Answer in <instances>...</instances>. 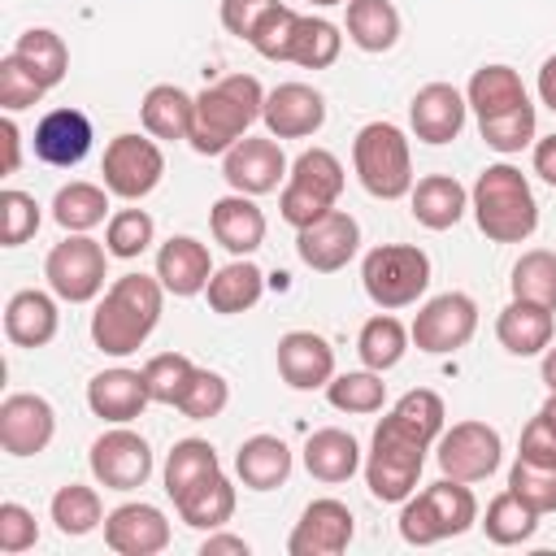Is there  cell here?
<instances>
[{
    "mask_svg": "<svg viewBox=\"0 0 556 556\" xmlns=\"http://www.w3.org/2000/svg\"><path fill=\"white\" fill-rule=\"evenodd\" d=\"M443 400L426 387L400 395L387 417L374 426L369 452H365V486L378 504H404L417 491L426 452L443 434Z\"/></svg>",
    "mask_w": 556,
    "mask_h": 556,
    "instance_id": "6da1fadb",
    "label": "cell"
},
{
    "mask_svg": "<svg viewBox=\"0 0 556 556\" xmlns=\"http://www.w3.org/2000/svg\"><path fill=\"white\" fill-rule=\"evenodd\" d=\"M165 287L161 278L152 274H122L104 287V295L96 300V313H91V343L104 352V356H130L148 343V334L156 330L161 321V308H165Z\"/></svg>",
    "mask_w": 556,
    "mask_h": 556,
    "instance_id": "7a4b0ae2",
    "label": "cell"
},
{
    "mask_svg": "<svg viewBox=\"0 0 556 556\" xmlns=\"http://www.w3.org/2000/svg\"><path fill=\"white\" fill-rule=\"evenodd\" d=\"M265 113V87L256 74H226L195 96L191 148L200 156H226Z\"/></svg>",
    "mask_w": 556,
    "mask_h": 556,
    "instance_id": "3957f363",
    "label": "cell"
},
{
    "mask_svg": "<svg viewBox=\"0 0 556 556\" xmlns=\"http://www.w3.org/2000/svg\"><path fill=\"white\" fill-rule=\"evenodd\" d=\"M469 213H473L478 230L491 243H526L539 230L534 187L508 161H495V165H486L473 178V187H469Z\"/></svg>",
    "mask_w": 556,
    "mask_h": 556,
    "instance_id": "277c9868",
    "label": "cell"
},
{
    "mask_svg": "<svg viewBox=\"0 0 556 556\" xmlns=\"http://www.w3.org/2000/svg\"><path fill=\"white\" fill-rule=\"evenodd\" d=\"M473 521H478V500L469 482L456 478H439L400 504V539L413 547H434L443 539H456Z\"/></svg>",
    "mask_w": 556,
    "mask_h": 556,
    "instance_id": "5b68a950",
    "label": "cell"
},
{
    "mask_svg": "<svg viewBox=\"0 0 556 556\" xmlns=\"http://www.w3.org/2000/svg\"><path fill=\"white\" fill-rule=\"evenodd\" d=\"M352 169L374 200H404L413 191L408 135L395 122H365L352 139Z\"/></svg>",
    "mask_w": 556,
    "mask_h": 556,
    "instance_id": "8992f818",
    "label": "cell"
},
{
    "mask_svg": "<svg viewBox=\"0 0 556 556\" xmlns=\"http://www.w3.org/2000/svg\"><path fill=\"white\" fill-rule=\"evenodd\" d=\"M343 161L330 152V148H304L291 169H287V182H282V195H278V213L287 226L304 230L313 226L317 217H326L339 195H343Z\"/></svg>",
    "mask_w": 556,
    "mask_h": 556,
    "instance_id": "52a82bcc",
    "label": "cell"
},
{
    "mask_svg": "<svg viewBox=\"0 0 556 556\" xmlns=\"http://www.w3.org/2000/svg\"><path fill=\"white\" fill-rule=\"evenodd\" d=\"M361 287L387 313L408 308L430 287V256L417 243H378L361 261Z\"/></svg>",
    "mask_w": 556,
    "mask_h": 556,
    "instance_id": "ba28073f",
    "label": "cell"
},
{
    "mask_svg": "<svg viewBox=\"0 0 556 556\" xmlns=\"http://www.w3.org/2000/svg\"><path fill=\"white\" fill-rule=\"evenodd\" d=\"M43 278L48 291L65 304H91L104 295V278H109V248L91 235H65L61 243H52L48 261H43Z\"/></svg>",
    "mask_w": 556,
    "mask_h": 556,
    "instance_id": "9c48e42d",
    "label": "cell"
},
{
    "mask_svg": "<svg viewBox=\"0 0 556 556\" xmlns=\"http://www.w3.org/2000/svg\"><path fill=\"white\" fill-rule=\"evenodd\" d=\"M100 174L109 195L139 204L143 195H152L165 178V152L152 135H113L104 156H100Z\"/></svg>",
    "mask_w": 556,
    "mask_h": 556,
    "instance_id": "30bf717a",
    "label": "cell"
},
{
    "mask_svg": "<svg viewBox=\"0 0 556 556\" xmlns=\"http://www.w3.org/2000/svg\"><path fill=\"white\" fill-rule=\"evenodd\" d=\"M417 352L426 356H447V352H460L473 334H478V304L473 295L465 291H443L434 300H426L408 326Z\"/></svg>",
    "mask_w": 556,
    "mask_h": 556,
    "instance_id": "8fae6325",
    "label": "cell"
},
{
    "mask_svg": "<svg viewBox=\"0 0 556 556\" xmlns=\"http://www.w3.org/2000/svg\"><path fill=\"white\" fill-rule=\"evenodd\" d=\"M434 460L443 469V478L456 482H486L500 460H504V439L495 426L486 421H456L452 430L439 434L434 443Z\"/></svg>",
    "mask_w": 556,
    "mask_h": 556,
    "instance_id": "7c38bea8",
    "label": "cell"
},
{
    "mask_svg": "<svg viewBox=\"0 0 556 556\" xmlns=\"http://www.w3.org/2000/svg\"><path fill=\"white\" fill-rule=\"evenodd\" d=\"M87 465L104 491H139L152 478V447L130 426H113L91 443Z\"/></svg>",
    "mask_w": 556,
    "mask_h": 556,
    "instance_id": "4fadbf2b",
    "label": "cell"
},
{
    "mask_svg": "<svg viewBox=\"0 0 556 556\" xmlns=\"http://www.w3.org/2000/svg\"><path fill=\"white\" fill-rule=\"evenodd\" d=\"M287 156H282V139L274 135H243L226 156H222V178L230 191L243 195H269L287 182Z\"/></svg>",
    "mask_w": 556,
    "mask_h": 556,
    "instance_id": "5bb4252c",
    "label": "cell"
},
{
    "mask_svg": "<svg viewBox=\"0 0 556 556\" xmlns=\"http://www.w3.org/2000/svg\"><path fill=\"white\" fill-rule=\"evenodd\" d=\"M56 439V408L35 391H13L0 404V447L9 456H39Z\"/></svg>",
    "mask_w": 556,
    "mask_h": 556,
    "instance_id": "9a60e30c",
    "label": "cell"
},
{
    "mask_svg": "<svg viewBox=\"0 0 556 556\" xmlns=\"http://www.w3.org/2000/svg\"><path fill=\"white\" fill-rule=\"evenodd\" d=\"M352 534H356L352 508L343 500L321 495L300 513V521L287 539V552L291 556H339V552H348Z\"/></svg>",
    "mask_w": 556,
    "mask_h": 556,
    "instance_id": "2e32d148",
    "label": "cell"
},
{
    "mask_svg": "<svg viewBox=\"0 0 556 556\" xmlns=\"http://www.w3.org/2000/svg\"><path fill=\"white\" fill-rule=\"evenodd\" d=\"M356 248H361V226L343 208H330L313 226L295 230V252L313 274H339L356 256Z\"/></svg>",
    "mask_w": 556,
    "mask_h": 556,
    "instance_id": "e0dca14e",
    "label": "cell"
},
{
    "mask_svg": "<svg viewBox=\"0 0 556 556\" xmlns=\"http://www.w3.org/2000/svg\"><path fill=\"white\" fill-rule=\"evenodd\" d=\"M169 539H174L169 517L156 504L130 500V504H117L104 517V543L117 556H156V552L169 547Z\"/></svg>",
    "mask_w": 556,
    "mask_h": 556,
    "instance_id": "ac0fdd59",
    "label": "cell"
},
{
    "mask_svg": "<svg viewBox=\"0 0 556 556\" xmlns=\"http://www.w3.org/2000/svg\"><path fill=\"white\" fill-rule=\"evenodd\" d=\"M265 130L274 139H308L326 126V96L308 83H278L265 91Z\"/></svg>",
    "mask_w": 556,
    "mask_h": 556,
    "instance_id": "d6986e66",
    "label": "cell"
},
{
    "mask_svg": "<svg viewBox=\"0 0 556 556\" xmlns=\"http://www.w3.org/2000/svg\"><path fill=\"white\" fill-rule=\"evenodd\" d=\"M91 139H96L91 117H87L83 109L65 104V109H48V113L39 117L30 148H35V156H39L43 165H52V169H74V165L91 152Z\"/></svg>",
    "mask_w": 556,
    "mask_h": 556,
    "instance_id": "ffe728a7",
    "label": "cell"
},
{
    "mask_svg": "<svg viewBox=\"0 0 556 556\" xmlns=\"http://www.w3.org/2000/svg\"><path fill=\"white\" fill-rule=\"evenodd\" d=\"M465 117H469V100L465 91H456L452 83H426L413 104H408V126L421 143L439 148V143H452L460 130H465Z\"/></svg>",
    "mask_w": 556,
    "mask_h": 556,
    "instance_id": "44dd1931",
    "label": "cell"
},
{
    "mask_svg": "<svg viewBox=\"0 0 556 556\" xmlns=\"http://www.w3.org/2000/svg\"><path fill=\"white\" fill-rule=\"evenodd\" d=\"M278 378L291 391H326L334 378V348L313 330H287L278 339Z\"/></svg>",
    "mask_w": 556,
    "mask_h": 556,
    "instance_id": "7402d4cb",
    "label": "cell"
},
{
    "mask_svg": "<svg viewBox=\"0 0 556 556\" xmlns=\"http://www.w3.org/2000/svg\"><path fill=\"white\" fill-rule=\"evenodd\" d=\"M148 404H152V395H148L143 369L113 365V369L91 374V382H87V408L109 426H130Z\"/></svg>",
    "mask_w": 556,
    "mask_h": 556,
    "instance_id": "603a6c76",
    "label": "cell"
},
{
    "mask_svg": "<svg viewBox=\"0 0 556 556\" xmlns=\"http://www.w3.org/2000/svg\"><path fill=\"white\" fill-rule=\"evenodd\" d=\"M156 278L169 295L178 300H191L208 287L213 278V256H208V243H200L195 235H169L161 248H156Z\"/></svg>",
    "mask_w": 556,
    "mask_h": 556,
    "instance_id": "cb8c5ba5",
    "label": "cell"
},
{
    "mask_svg": "<svg viewBox=\"0 0 556 556\" xmlns=\"http://www.w3.org/2000/svg\"><path fill=\"white\" fill-rule=\"evenodd\" d=\"M208 230L213 239L230 252V256H252L265 243V213L256 204V195L230 191L222 200H213L208 208Z\"/></svg>",
    "mask_w": 556,
    "mask_h": 556,
    "instance_id": "d4e9b609",
    "label": "cell"
},
{
    "mask_svg": "<svg viewBox=\"0 0 556 556\" xmlns=\"http://www.w3.org/2000/svg\"><path fill=\"white\" fill-rule=\"evenodd\" d=\"M61 330V313H56V295L48 291H13L4 304V334L13 348H48Z\"/></svg>",
    "mask_w": 556,
    "mask_h": 556,
    "instance_id": "484cf974",
    "label": "cell"
},
{
    "mask_svg": "<svg viewBox=\"0 0 556 556\" xmlns=\"http://www.w3.org/2000/svg\"><path fill=\"white\" fill-rule=\"evenodd\" d=\"M552 334H556L552 308L530 300H508L495 317V339L508 356H543L552 348Z\"/></svg>",
    "mask_w": 556,
    "mask_h": 556,
    "instance_id": "4316f807",
    "label": "cell"
},
{
    "mask_svg": "<svg viewBox=\"0 0 556 556\" xmlns=\"http://www.w3.org/2000/svg\"><path fill=\"white\" fill-rule=\"evenodd\" d=\"M408 213L426 230H452L469 213V191L452 174H426L408 191Z\"/></svg>",
    "mask_w": 556,
    "mask_h": 556,
    "instance_id": "83f0119b",
    "label": "cell"
},
{
    "mask_svg": "<svg viewBox=\"0 0 556 556\" xmlns=\"http://www.w3.org/2000/svg\"><path fill=\"white\" fill-rule=\"evenodd\" d=\"M235 473L248 491H278L291 478V447L278 434H252L235 452Z\"/></svg>",
    "mask_w": 556,
    "mask_h": 556,
    "instance_id": "f1b7e54d",
    "label": "cell"
},
{
    "mask_svg": "<svg viewBox=\"0 0 556 556\" xmlns=\"http://www.w3.org/2000/svg\"><path fill=\"white\" fill-rule=\"evenodd\" d=\"M139 122L152 139H165V143H178V139H191V122H195V96H187L182 87L174 83H156L148 87L143 104H139Z\"/></svg>",
    "mask_w": 556,
    "mask_h": 556,
    "instance_id": "f546056e",
    "label": "cell"
},
{
    "mask_svg": "<svg viewBox=\"0 0 556 556\" xmlns=\"http://www.w3.org/2000/svg\"><path fill=\"white\" fill-rule=\"evenodd\" d=\"M204 295H208V308L222 313V317L248 313V308H256L261 295H265V274H261V265H252L248 256H235L230 265L213 269Z\"/></svg>",
    "mask_w": 556,
    "mask_h": 556,
    "instance_id": "4dcf8cb0",
    "label": "cell"
},
{
    "mask_svg": "<svg viewBox=\"0 0 556 556\" xmlns=\"http://www.w3.org/2000/svg\"><path fill=\"white\" fill-rule=\"evenodd\" d=\"M304 469L326 482V486H339L348 482L356 469H361V443L339 430V426H326V430H313L308 443H304Z\"/></svg>",
    "mask_w": 556,
    "mask_h": 556,
    "instance_id": "1f68e13d",
    "label": "cell"
},
{
    "mask_svg": "<svg viewBox=\"0 0 556 556\" xmlns=\"http://www.w3.org/2000/svg\"><path fill=\"white\" fill-rule=\"evenodd\" d=\"M235 504H239V495H235V482L226 473H213L174 500L182 526H191V530H222L235 517Z\"/></svg>",
    "mask_w": 556,
    "mask_h": 556,
    "instance_id": "d6a6232c",
    "label": "cell"
},
{
    "mask_svg": "<svg viewBox=\"0 0 556 556\" xmlns=\"http://www.w3.org/2000/svg\"><path fill=\"white\" fill-rule=\"evenodd\" d=\"M348 39L361 52H391L400 43V9L391 0H348V22H343Z\"/></svg>",
    "mask_w": 556,
    "mask_h": 556,
    "instance_id": "836d02e7",
    "label": "cell"
},
{
    "mask_svg": "<svg viewBox=\"0 0 556 556\" xmlns=\"http://www.w3.org/2000/svg\"><path fill=\"white\" fill-rule=\"evenodd\" d=\"M465 100H469L473 117L482 122V117H495V113H508V109L526 104L530 96H526L521 74H517L513 65H500V61H495V65L473 70V78H469V87H465Z\"/></svg>",
    "mask_w": 556,
    "mask_h": 556,
    "instance_id": "e575fe53",
    "label": "cell"
},
{
    "mask_svg": "<svg viewBox=\"0 0 556 556\" xmlns=\"http://www.w3.org/2000/svg\"><path fill=\"white\" fill-rule=\"evenodd\" d=\"M104 217H113V213H109V187L83 182V178L56 187V195H52V222H56L65 235H87V230H96Z\"/></svg>",
    "mask_w": 556,
    "mask_h": 556,
    "instance_id": "d590c367",
    "label": "cell"
},
{
    "mask_svg": "<svg viewBox=\"0 0 556 556\" xmlns=\"http://www.w3.org/2000/svg\"><path fill=\"white\" fill-rule=\"evenodd\" d=\"M339 52H343L339 26L326 22V17L300 13V17H295V30H291V39H287L282 61H291V65H300V70H326V65L339 61Z\"/></svg>",
    "mask_w": 556,
    "mask_h": 556,
    "instance_id": "8d00e7d4",
    "label": "cell"
},
{
    "mask_svg": "<svg viewBox=\"0 0 556 556\" xmlns=\"http://www.w3.org/2000/svg\"><path fill=\"white\" fill-rule=\"evenodd\" d=\"M13 56L43 83V91H52V87L65 83L70 48H65V39H61L56 30H48V26H30V30H22L17 43H13Z\"/></svg>",
    "mask_w": 556,
    "mask_h": 556,
    "instance_id": "74e56055",
    "label": "cell"
},
{
    "mask_svg": "<svg viewBox=\"0 0 556 556\" xmlns=\"http://www.w3.org/2000/svg\"><path fill=\"white\" fill-rule=\"evenodd\" d=\"M408 343H413L408 326L382 308L378 317H369V321L361 326V334H356V356H361V365H365V369L387 374V369H395V365L404 361Z\"/></svg>",
    "mask_w": 556,
    "mask_h": 556,
    "instance_id": "f35d334b",
    "label": "cell"
},
{
    "mask_svg": "<svg viewBox=\"0 0 556 556\" xmlns=\"http://www.w3.org/2000/svg\"><path fill=\"white\" fill-rule=\"evenodd\" d=\"M213 473H222L217 447H213L208 439H178V443L169 447V456H165V469H161L165 495L178 500V495H187L195 482H204V478H213Z\"/></svg>",
    "mask_w": 556,
    "mask_h": 556,
    "instance_id": "ab89813d",
    "label": "cell"
},
{
    "mask_svg": "<svg viewBox=\"0 0 556 556\" xmlns=\"http://www.w3.org/2000/svg\"><path fill=\"white\" fill-rule=\"evenodd\" d=\"M48 513H52V526H56L65 539H83V534H91L96 526H104V517H109L104 504H100V491H96V486H83V482L56 486Z\"/></svg>",
    "mask_w": 556,
    "mask_h": 556,
    "instance_id": "60d3db41",
    "label": "cell"
},
{
    "mask_svg": "<svg viewBox=\"0 0 556 556\" xmlns=\"http://www.w3.org/2000/svg\"><path fill=\"white\" fill-rule=\"evenodd\" d=\"M482 534L495 543V547H517V543H526V539H534V530H539V513L530 508V504H521L508 486L486 504V513H482Z\"/></svg>",
    "mask_w": 556,
    "mask_h": 556,
    "instance_id": "b9f144b4",
    "label": "cell"
},
{
    "mask_svg": "<svg viewBox=\"0 0 556 556\" xmlns=\"http://www.w3.org/2000/svg\"><path fill=\"white\" fill-rule=\"evenodd\" d=\"M508 287H513V300H530V304H543L556 313V252L552 248L521 252Z\"/></svg>",
    "mask_w": 556,
    "mask_h": 556,
    "instance_id": "7bdbcfd3",
    "label": "cell"
},
{
    "mask_svg": "<svg viewBox=\"0 0 556 556\" xmlns=\"http://www.w3.org/2000/svg\"><path fill=\"white\" fill-rule=\"evenodd\" d=\"M478 135H482V143H486L491 152L513 156V152H521V148H534V139H539V113H534V104L526 100V104H517V109H508V113L482 117V122H478Z\"/></svg>",
    "mask_w": 556,
    "mask_h": 556,
    "instance_id": "ee69618b",
    "label": "cell"
},
{
    "mask_svg": "<svg viewBox=\"0 0 556 556\" xmlns=\"http://www.w3.org/2000/svg\"><path fill=\"white\" fill-rule=\"evenodd\" d=\"M326 400L339 413L365 417V413H378L387 404V382L378 369H348V374H334L326 382Z\"/></svg>",
    "mask_w": 556,
    "mask_h": 556,
    "instance_id": "f6af8a7d",
    "label": "cell"
},
{
    "mask_svg": "<svg viewBox=\"0 0 556 556\" xmlns=\"http://www.w3.org/2000/svg\"><path fill=\"white\" fill-rule=\"evenodd\" d=\"M156 239V222L143 213V208H117L109 222H104V248L109 256L117 261H135L152 248Z\"/></svg>",
    "mask_w": 556,
    "mask_h": 556,
    "instance_id": "bcb514c9",
    "label": "cell"
},
{
    "mask_svg": "<svg viewBox=\"0 0 556 556\" xmlns=\"http://www.w3.org/2000/svg\"><path fill=\"white\" fill-rule=\"evenodd\" d=\"M195 369H200V365H195L191 356H182V352H156V356L143 365V382H148L152 404L178 408V400H182L187 382L195 378Z\"/></svg>",
    "mask_w": 556,
    "mask_h": 556,
    "instance_id": "7dc6e473",
    "label": "cell"
},
{
    "mask_svg": "<svg viewBox=\"0 0 556 556\" xmlns=\"http://www.w3.org/2000/svg\"><path fill=\"white\" fill-rule=\"evenodd\" d=\"M508 491L530 504L539 517L543 513H556V465H539V460H513L508 469Z\"/></svg>",
    "mask_w": 556,
    "mask_h": 556,
    "instance_id": "c3c4849f",
    "label": "cell"
},
{
    "mask_svg": "<svg viewBox=\"0 0 556 556\" xmlns=\"http://www.w3.org/2000/svg\"><path fill=\"white\" fill-rule=\"evenodd\" d=\"M226 404H230V382L213 369H195V378L187 382V391L178 400V413L187 421H213L226 413Z\"/></svg>",
    "mask_w": 556,
    "mask_h": 556,
    "instance_id": "681fc988",
    "label": "cell"
},
{
    "mask_svg": "<svg viewBox=\"0 0 556 556\" xmlns=\"http://www.w3.org/2000/svg\"><path fill=\"white\" fill-rule=\"evenodd\" d=\"M39 222H43V213L30 191H17V187L0 191V243L4 248H22L26 239H35Z\"/></svg>",
    "mask_w": 556,
    "mask_h": 556,
    "instance_id": "f907efd6",
    "label": "cell"
},
{
    "mask_svg": "<svg viewBox=\"0 0 556 556\" xmlns=\"http://www.w3.org/2000/svg\"><path fill=\"white\" fill-rule=\"evenodd\" d=\"M48 91H43V83L9 52V56H0V109L4 113H22V109H30V104H39Z\"/></svg>",
    "mask_w": 556,
    "mask_h": 556,
    "instance_id": "816d5d0a",
    "label": "cell"
},
{
    "mask_svg": "<svg viewBox=\"0 0 556 556\" xmlns=\"http://www.w3.org/2000/svg\"><path fill=\"white\" fill-rule=\"evenodd\" d=\"M39 543V521H35V513L26 508V504H17V500H4L0 504V552L4 556H17V552H26V547H35Z\"/></svg>",
    "mask_w": 556,
    "mask_h": 556,
    "instance_id": "f5cc1de1",
    "label": "cell"
},
{
    "mask_svg": "<svg viewBox=\"0 0 556 556\" xmlns=\"http://www.w3.org/2000/svg\"><path fill=\"white\" fill-rule=\"evenodd\" d=\"M521 460H539V465H556V408H539L526 430H521Z\"/></svg>",
    "mask_w": 556,
    "mask_h": 556,
    "instance_id": "db71d44e",
    "label": "cell"
},
{
    "mask_svg": "<svg viewBox=\"0 0 556 556\" xmlns=\"http://www.w3.org/2000/svg\"><path fill=\"white\" fill-rule=\"evenodd\" d=\"M295 9H287V4H278V9H269V17L256 26V35L248 39L265 61H282V52H287V39H291V30H295Z\"/></svg>",
    "mask_w": 556,
    "mask_h": 556,
    "instance_id": "11a10c76",
    "label": "cell"
},
{
    "mask_svg": "<svg viewBox=\"0 0 556 556\" xmlns=\"http://www.w3.org/2000/svg\"><path fill=\"white\" fill-rule=\"evenodd\" d=\"M269 9H278V0H222V26L248 43L256 26L269 17Z\"/></svg>",
    "mask_w": 556,
    "mask_h": 556,
    "instance_id": "9f6ffc18",
    "label": "cell"
},
{
    "mask_svg": "<svg viewBox=\"0 0 556 556\" xmlns=\"http://www.w3.org/2000/svg\"><path fill=\"white\" fill-rule=\"evenodd\" d=\"M0 148H4L0 174H4V178H13V174L22 169V130H17L13 113H4V117H0Z\"/></svg>",
    "mask_w": 556,
    "mask_h": 556,
    "instance_id": "6f0895ef",
    "label": "cell"
},
{
    "mask_svg": "<svg viewBox=\"0 0 556 556\" xmlns=\"http://www.w3.org/2000/svg\"><path fill=\"white\" fill-rule=\"evenodd\" d=\"M530 165H534V174H539V178H543L547 187H556V130H552V135H539V139H534Z\"/></svg>",
    "mask_w": 556,
    "mask_h": 556,
    "instance_id": "680465c9",
    "label": "cell"
},
{
    "mask_svg": "<svg viewBox=\"0 0 556 556\" xmlns=\"http://www.w3.org/2000/svg\"><path fill=\"white\" fill-rule=\"evenodd\" d=\"M252 543L239 539V534H226V530H208V539L200 543V556H248Z\"/></svg>",
    "mask_w": 556,
    "mask_h": 556,
    "instance_id": "91938a15",
    "label": "cell"
},
{
    "mask_svg": "<svg viewBox=\"0 0 556 556\" xmlns=\"http://www.w3.org/2000/svg\"><path fill=\"white\" fill-rule=\"evenodd\" d=\"M539 100L556 113V56H547V61L539 65Z\"/></svg>",
    "mask_w": 556,
    "mask_h": 556,
    "instance_id": "94428289",
    "label": "cell"
},
{
    "mask_svg": "<svg viewBox=\"0 0 556 556\" xmlns=\"http://www.w3.org/2000/svg\"><path fill=\"white\" fill-rule=\"evenodd\" d=\"M539 374H543V387L556 395V348L543 352V369H539Z\"/></svg>",
    "mask_w": 556,
    "mask_h": 556,
    "instance_id": "6125c7cd",
    "label": "cell"
},
{
    "mask_svg": "<svg viewBox=\"0 0 556 556\" xmlns=\"http://www.w3.org/2000/svg\"><path fill=\"white\" fill-rule=\"evenodd\" d=\"M308 4H317V9H330V4H348V0H308Z\"/></svg>",
    "mask_w": 556,
    "mask_h": 556,
    "instance_id": "be15d7a7",
    "label": "cell"
},
{
    "mask_svg": "<svg viewBox=\"0 0 556 556\" xmlns=\"http://www.w3.org/2000/svg\"><path fill=\"white\" fill-rule=\"evenodd\" d=\"M547 408H556V395H552V400H547Z\"/></svg>",
    "mask_w": 556,
    "mask_h": 556,
    "instance_id": "e7e4bbea",
    "label": "cell"
}]
</instances>
